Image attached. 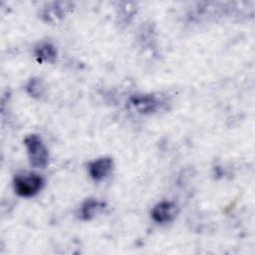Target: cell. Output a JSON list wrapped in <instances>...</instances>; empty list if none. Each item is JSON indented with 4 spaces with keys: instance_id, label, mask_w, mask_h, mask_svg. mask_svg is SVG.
<instances>
[{
    "instance_id": "cell-1",
    "label": "cell",
    "mask_w": 255,
    "mask_h": 255,
    "mask_svg": "<svg viewBox=\"0 0 255 255\" xmlns=\"http://www.w3.org/2000/svg\"><path fill=\"white\" fill-rule=\"evenodd\" d=\"M29 161L32 166L44 168L49 159V153L41 137L37 134H30L24 140Z\"/></svg>"
},
{
    "instance_id": "cell-2",
    "label": "cell",
    "mask_w": 255,
    "mask_h": 255,
    "mask_svg": "<svg viewBox=\"0 0 255 255\" xmlns=\"http://www.w3.org/2000/svg\"><path fill=\"white\" fill-rule=\"evenodd\" d=\"M44 185V179L36 173L17 175L14 179V189L22 197H31L37 194Z\"/></svg>"
},
{
    "instance_id": "cell-3",
    "label": "cell",
    "mask_w": 255,
    "mask_h": 255,
    "mask_svg": "<svg viewBox=\"0 0 255 255\" xmlns=\"http://www.w3.org/2000/svg\"><path fill=\"white\" fill-rule=\"evenodd\" d=\"M113 169V159L111 157L98 158L89 164V173L94 180L100 181L106 178Z\"/></svg>"
},
{
    "instance_id": "cell-4",
    "label": "cell",
    "mask_w": 255,
    "mask_h": 255,
    "mask_svg": "<svg viewBox=\"0 0 255 255\" xmlns=\"http://www.w3.org/2000/svg\"><path fill=\"white\" fill-rule=\"evenodd\" d=\"M176 214V206L170 201H161L151 210V217L157 223L171 221Z\"/></svg>"
},
{
    "instance_id": "cell-5",
    "label": "cell",
    "mask_w": 255,
    "mask_h": 255,
    "mask_svg": "<svg viewBox=\"0 0 255 255\" xmlns=\"http://www.w3.org/2000/svg\"><path fill=\"white\" fill-rule=\"evenodd\" d=\"M130 106L139 114H150L158 107V101L151 95H135L130 99Z\"/></svg>"
},
{
    "instance_id": "cell-6",
    "label": "cell",
    "mask_w": 255,
    "mask_h": 255,
    "mask_svg": "<svg viewBox=\"0 0 255 255\" xmlns=\"http://www.w3.org/2000/svg\"><path fill=\"white\" fill-rule=\"evenodd\" d=\"M105 204L99 200L89 199L87 200L81 209V215L84 220H90L94 218L102 209H104Z\"/></svg>"
},
{
    "instance_id": "cell-7",
    "label": "cell",
    "mask_w": 255,
    "mask_h": 255,
    "mask_svg": "<svg viewBox=\"0 0 255 255\" xmlns=\"http://www.w3.org/2000/svg\"><path fill=\"white\" fill-rule=\"evenodd\" d=\"M35 55L38 58V60L41 62L53 63L56 59L57 52L53 45L49 43H44L36 48Z\"/></svg>"
},
{
    "instance_id": "cell-8",
    "label": "cell",
    "mask_w": 255,
    "mask_h": 255,
    "mask_svg": "<svg viewBox=\"0 0 255 255\" xmlns=\"http://www.w3.org/2000/svg\"><path fill=\"white\" fill-rule=\"evenodd\" d=\"M67 3H54V5L44 11V17L47 21H56L65 15L68 8H65Z\"/></svg>"
},
{
    "instance_id": "cell-9",
    "label": "cell",
    "mask_w": 255,
    "mask_h": 255,
    "mask_svg": "<svg viewBox=\"0 0 255 255\" xmlns=\"http://www.w3.org/2000/svg\"><path fill=\"white\" fill-rule=\"evenodd\" d=\"M27 92L31 97L39 98L44 94L45 88L41 79H31L27 85Z\"/></svg>"
}]
</instances>
